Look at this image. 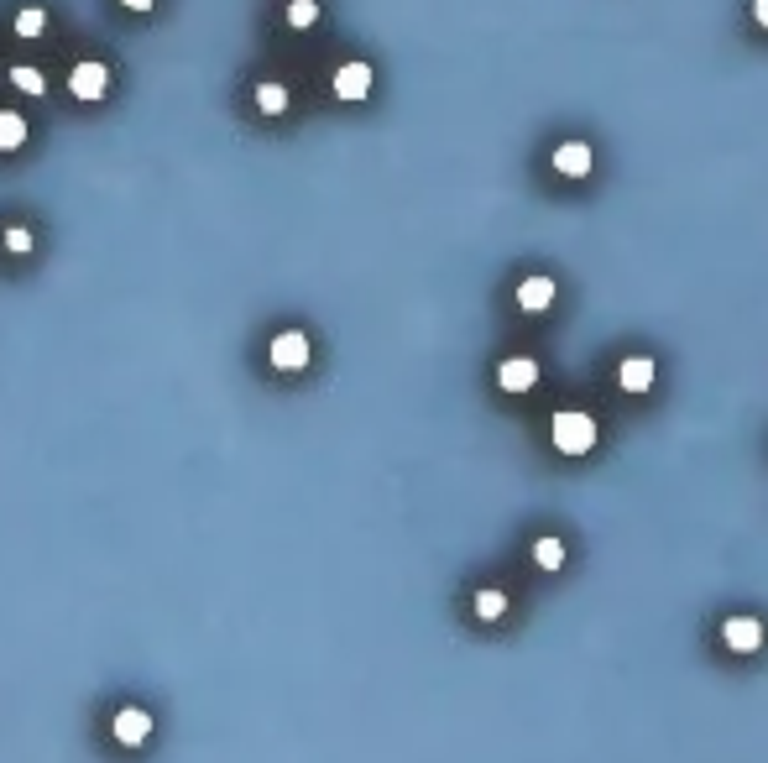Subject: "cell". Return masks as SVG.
<instances>
[{
	"label": "cell",
	"mask_w": 768,
	"mask_h": 763,
	"mask_svg": "<svg viewBox=\"0 0 768 763\" xmlns=\"http://www.w3.org/2000/svg\"><path fill=\"white\" fill-rule=\"evenodd\" d=\"M68 95H74L79 105H100L110 95V63L105 58H79L74 68H68Z\"/></svg>",
	"instance_id": "cell-2"
},
{
	"label": "cell",
	"mask_w": 768,
	"mask_h": 763,
	"mask_svg": "<svg viewBox=\"0 0 768 763\" xmlns=\"http://www.w3.org/2000/svg\"><path fill=\"white\" fill-rule=\"evenodd\" d=\"M11 32L21 42H37V37H48V6H21L16 21H11Z\"/></svg>",
	"instance_id": "cell-12"
},
{
	"label": "cell",
	"mask_w": 768,
	"mask_h": 763,
	"mask_svg": "<svg viewBox=\"0 0 768 763\" xmlns=\"http://www.w3.org/2000/svg\"><path fill=\"white\" fill-rule=\"evenodd\" d=\"M371 84H377V74H371V63H361V58H351V63H340V68H335V79H330V89H335V100H345V105H356V100H366V95H371Z\"/></svg>",
	"instance_id": "cell-4"
},
{
	"label": "cell",
	"mask_w": 768,
	"mask_h": 763,
	"mask_svg": "<svg viewBox=\"0 0 768 763\" xmlns=\"http://www.w3.org/2000/svg\"><path fill=\"white\" fill-rule=\"evenodd\" d=\"M121 6H126V11H136V16H147V11L157 6V0H121Z\"/></svg>",
	"instance_id": "cell-19"
},
{
	"label": "cell",
	"mask_w": 768,
	"mask_h": 763,
	"mask_svg": "<svg viewBox=\"0 0 768 763\" xmlns=\"http://www.w3.org/2000/svg\"><path fill=\"white\" fill-rule=\"evenodd\" d=\"M554 173L586 178V173H591V147H586V142H560V147H554Z\"/></svg>",
	"instance_id": "cell-10"
},
{
	"label": "cell",
	"mask_w": 768,
	"mask_h": 763,
	"mask_svg": "<svg viewBox=\"0 0 768 763\" xmlns=\"http://www.w3.org/2000/svg\"><path fill=\"white\" fill-rule=\"evenodd\" d=\"M497 387L502 392H533V387H539V361H533V356H507L497 366Z\"/></svg>",
	"instance_id": "cell-7"
},
{
	"label": "cell",
	"mask_w": 768,
	"mask_h": 763,
	"mask_svg": "<svg viewBox=\"0 0 768 763\" xmlns=\"http://www.w3.org/2000/svg\"><path fill=\"white\" fill-rule=\"evenodd\" d=\"M549 434H554V450H560V455H586L596 445V419H591V413H580V408H560Z\"/></svg>",
	"instance_id": "cell-1"
},
{
	"label": "cell",
	"mask_w": 768,
	"mask_h": 763,
	"mask_svg": "<svg viewBox=\"0 0 768 763\" xmlns=\"http://www.w3.org/2000/svg\"><path fill=\"white\" fill-rule=\"evenodd\" d=\"M309 356H314V340L304 335V330H277L272 340H267V361H272V372H304L309 366Z\"/></svg>",
	"instance_id": "cell-3"
},
{
	"label": "cell",
	"mask_w": 768,
	"mask_h": 763,
	"mask_svg": "<svg viewBox=\"0 0 768 763\" xmlns=\"http://www.w3.org/2000/svg\"><path fill=\"white\" fill-rule=\"evenodd\" d=\"M721 643L732 654H758L763 649V622L758 617H727L721 622Z\"/></svg>",
	"instance_id": "cell-6"
},
{
	"label": "cell",
	"mask_w": 768,
	"mask_h": 763,
	"mask_svg": "<svg viewBox=\"0 0 768 763\" xmlns=\"http://www.w3.org/2000/svg\"><path fill=\"white\" fill-rule=\"evenodd\" d=\"M533 565H539V570H560L565 565V544L560 539H539V544H533Z\"/></svg>",
	"instance_id": "cell-18"
},
{
	"label": "cell",
	"mask_w": 768,
	"mask_h": 763,
	"mask_svg": "<svg viewBox=\"0 0 768 763\" xmlns=\"http://www.w3.org/2000/svg\"><path fill=\"white\" fill-rule=\"evenodd\" d=\"M251 100H256V115H267V121H277V115H288L293 95H288V84L283 79H262L251 89Z\"/></svg>",
	"instance_id": "cell-8"
},
{
	"label": "cell",
	"mask_w": 768,
	"mask_h": 763,
	"mask_svg": "<svg viewBox=\"0 0 768 763\" xmlns=\"http://www.w3.org/2000/svg\"><path fill=\"white\" fill-rule=\"evenodd\" d=\"M617 382H622V392H648V387H654V361H648V356H627L617 366Z\"/></svg>",
	"instance_id": "cell-11"
},
{
	"label": "cell",
	"mask_w": 768,
	"mask_h": 763,
	"mask_svg": "<svg viewBox=\"0 0 768 763\" xmlns=\"http://www.w3.org/2000/svg\"><path fill=\"white\" fill-rule=\"evenodd\" d=\"M110 737L121 748H142L147 737H152V711L147 706H121V711L110 716Z\"/></svg>",
	"instance_id": "cell-5"
},
{
	"label": "cell",
	"mask_w": 768,
	"mask_h": 763,
	"mask_svg": "<svg viewBox=\"0 0 768 763\" xmlns=\"http://www.w3.org/2000/svg\"><path fill=\"white\" fill-rule=\"evenodd\" d=\"M753 21H758V27H768V0H753Z\"/></svg>",
	"instance_id": "cell-20"
},
{
	"label": "cell",
	"mask_w": 768,
	"mask_h": 763,
	"mask_svg": "<svg viewBox=\"0 0 768 763\" xmlns=\"http://www.w3.org/2000/svg\"><path fill=\"white\" fill-rule=\"evenodd\" d=\"M27 115L21 110H0V152H21L27 147Z\"/></svg>",
	"instance_id": "cell-13"
},
{
	"label": "cell",
	"mask_w": 768,
	"mask_h": 763,
	"mask_svg": "<svg viewBox=\"0 0 768 763\" xmlns=\"http://www.w3.org/2000/svg\"><path fill=\"white\" fill-rule=\"evenodd\" d=\"M283 16H288V27H293V32H309L314 21H319V0H288V11H283Z\"/></svg>",
	"instance_id": "cell-17"
},
{
	"label": "cell",
	"mask_w": 768,
	"mask_h": 763,
	"mask_svg": "<svg viewBox=\"0 0 768 763\" xmlns=\"http://www.w3.org/2000/svg\"><path fill=\"white\" fill-rule=\"evenodd\" d=\"M549 304H554V277H544V272L523 277V283H518V309L523 314H544Z\"/></svg>",
	"instance_id": "cell-9"
},
{
	"label": "cell",
	"mask_w": 768,
	"mask_h": 763,
	"mask_svg": "<svg viewBox=\"0 0 768 763\" xmlns=\"http://www.w3.org/2000/svg\"><path fill=\"white\" fill-rule=\"evenodd\" d=\"M476 617H481V622L507 617V591H502V586H481V591H476Z\"/></svg>",
	"instance_id": "cell-14"
},
{
	"label": "cell",
	"mask_w": 768,
	"mask_h": 763,
	"mask_svg": "<svg viewBox=\"0 0 768 763\" xmlns=\"http://www.w3.org/2000/svg\"><path fill=\"white\" fill-rule=\"evenodd\" d=\"M11 89H21V95H48V79H42V68L16 63L11 68Z\"/></svg>",
	"instance_id": "cell-15"
},
{
	"label": "cell",
	"mask_w": 768,
	"mask_h": 763,
	"mask_svg": "<svg viewBox=\"0 0 768 763\" xmlns=\"http://www.w3.org/2000/svg\"><path fill=\"white\" fill-rule=\"evenodd\" d=\"M0 246H6V251H11V257H32V246H37V236H32V230H27V225H6V230H0Z\"/></svg>",
	"instance_id": "cell-16"
}]
</instances>
